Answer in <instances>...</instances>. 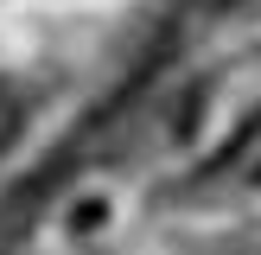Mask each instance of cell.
Segmentation results:
<instances>
[{
	"label": "cell",
	"mask_w": 261,
	"mask_h": 255,
	"mask_svg": "<svg viewBox=\"0 0 261 255\" xmlns=\"http://www.w3.org/2000/svg\"><path fill=\"white\" fill-rule=\"evenodd\" d=\"M242 172H249L255 185H261V128H255L249 140H242Z\"/></svg>",
	"instance_id": "cell-1"
}]
</instances>
